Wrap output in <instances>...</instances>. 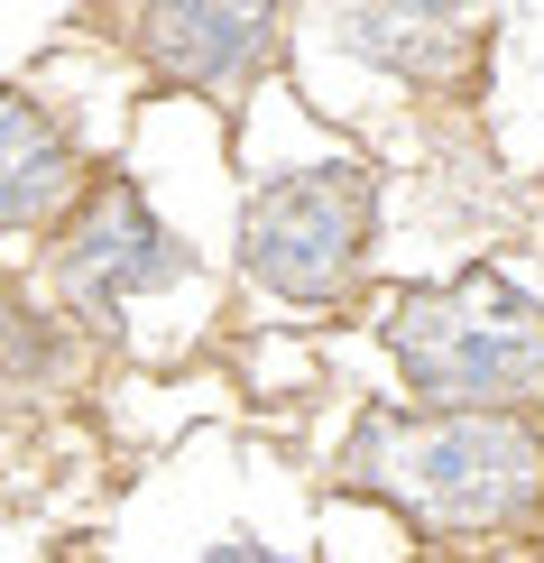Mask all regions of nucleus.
I'll use <instances>...</instances> for the list:
<instances>
[{
    "label": "nucleus",
    "mask_w": 544,
    "mask_h": 563,
    "mask_svg": "<svg viewBox=\"0 0 544 563\" xmlns=\"http://www.w3.org/2000/svg\"><path fill=\"white\" fill-rule=\"evenodd\" d=\"M351 481L424 536H499L544 499V443L526 416L378 407L351 434Z\"/></svg>",
    "instance_id": "1"
},
{
    "label": "nucleus",
    "mask_w": 544,
    "mask_h": 563,
    "mask_svg": "<svg viewBox=\"0 0 544 563\" xmlns=\"http://www.w3.org/2000/svg\"><path fill=\"white\" fill-rule=\"evenodd\" d=\"M388 351L415 379V397L470 416H517L544 397V305L517 296L499 268H462L443 287H415L388 305Z\"/></svg>",
    "instance_id": "2"
},
{
    "label": "nucleus",
    "mask_w": 544,
    "mask_h": 563,
    "mask_svg": "<svg viewBox=\"0 0 544 563\" xmlns=\"http://www.w3.org/2000/svg\"><path fill=\"white\" fill-rule=\"evenodd\" d=\"M369 222H378L369 167L360 157H314V167H287L249 195L241 260L268 296L333 305V296H351V277L369 260Z\"/></svg>",
    "instance_id": "3"
},
{
    "label": "nucleus",
    "mask_w": 544,
    "mask_h": 563,
    "mask_svg": "<svg viewBox=\"0 0 544 563\" xmlns=\"http://www.w3.org/2000/svg\"><path fill=\"white\" fill-rule=\"evenodd\" d=\"M56 277H65V296H75L84 314L121 323L130 296H148V287H167V277H185V250H176V231L148 213V195H138L130 176H102V185L84 195V213L65 222Z\"/></svg>",
    "instance_id": "4"
},
{
    "label": "nucleus",
    "mask_w": 544,
    "mask_h": 563,
    "mask_svg": "<svg viewBox=\"0 0 544 563\" xmlns=\"http://www.w3.org/2000/svg\"><path fill=\"white\" fill-rule=\"evenodd\" d=\"M277 19L241 0H167V10H130V46L176 84H231L268 56Z\"/></svg>",
    "instance_id": "5"
},
{
    "label": "nucleus",
    "mask_w": 544,
    "mask_h": 563,
    "mask_svg": "<svg viewBox=\"0 0 544 563\" xmlns=\"http://www.w3.org/2000/svg\"><path fill=\"white\" fill-rule=\"evenodd\" d=\"M342 37L407 84H462L470 56H480V19L470 10H342Z\"/></svg>",
    "instance_id": "6"
},
{
    "label": "nucleus",
    "mask_w": 544,
    "mask_h": 563,
    "mask_svg": "<svg viewBox=\"0 0 544 563\" xmlns=\"http://www.w3.org/2000/svg\"><path fill=\"white\" fill-rule=\"evenodd\" d=\"M0 139H10V185H0V213H10V231H37L56 222L65 203L84 195V167H75V139H65L46 111L29 102V92H10V111H0ZM84 213V203H75Z\"/></svg>",
    "instance_id": "7"
},
{
    "label": "nucleus",
    "mask_w": 544,
    "mask_h": 563,
    "mask_svg": "<svg viewBox=\"0 0 544 563\" xmlns=\"http://www.w3.org/2000/svg\"><path fill=\"white\" fill-rule=\"evenodd\" d=\"M203 563H287V554H268V545H212Z\"/></svg>",
    "instance_id": "8"
}]
</instances>
